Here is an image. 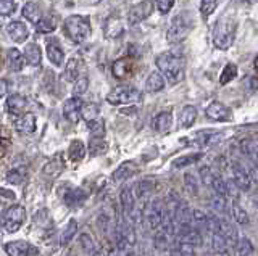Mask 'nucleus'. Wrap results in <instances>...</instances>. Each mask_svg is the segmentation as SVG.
I'll return each instance as SVG.
<instances>
[{
  "label": "nucleus",
  "mask_w": 258,
  "mask_h": 256,
  "mask_svg": "<svg viewBox=\"0 0 258 256\" xmlns=\"http://www.w3.org/2000/svg\"><path fill=\"white\" fill-rule=\"evenodd\" d=\"M64 33L75 44L86 42L91 36V21L81 15H73L64 20Z\"/></svg>",
  "instance_id": "20e7f679"
},
{
  "label": "nucleus",
  "mask_w": 258,
  "mask_h": 256,
  "mask_svg": "<svg viewBox=\"0 0 258 256\" xmlns=\"http://www.w3.org/2000/svg\"><path fill=\"white\" fill-rule=\"evenodd\" d=\"M89 126V131H91V135L92 139H103L105 137V123L102 121V119H94V121L87 123Z\"/></svg>",
  "instance_id": "79ce46f5"
},
{
  "label": "nucleus",
  "mask_w": 258,
  "mask_h": 256,
  "mask_svg": "<svg viewBox=\"0 0 258 256\" xmlns=\"http://www.w3.org/2000/svg\"><path fill=\"white\" fill-rule=\"evenodd\" d=\"M83 118L87 123L94 121V119L99 118V108H97L95 103H84L83 107Z\"/></svg>",
  "instance_id": "de8ad7c7"
},
{
  "label": "nucleus",
  "mask_w": 258,
  "mask_h": 256,
  "mask_svg": "<svg viewBox=\"0 0 258 256\" xmlns=\"http://www.w3.org/2000/svg\"><path fill=\"white\" fill-rule=\"evenodd\" d=\"M208 219H210V213L202 211V210H199V208H194L192 210V226L207 229Z\"/></svg>",
  "instance_id": "c9c22d12"
},
{
  "label": "nucleus",
  "mask_w": 258,
  "mask_h": 256,
  "mask_svg": "<svg viewBox=\"0 0 258 256\" xmlns=\"http://www.w3.org/2000/svg\"><path fill=\"white\" fill-rule=\"evenodd\" d=\"M63 169H64V159H63V155H61V153H56V155H53V156L44 164V167H42V174L47 176V178H50V179H55V178H58V176L63 173Z\"/></svg>",
  "instance_id": "ddd939ff"
},
{
  "label": "nucleus",
  "mask_w": 258,
  "mask_h": 256,
  "mask_svg": "<svg viewBox=\"0 0 258 256\" xmlns=\"http://www.w3.org/2000/svg\"><path fill=\"white\" fill-rule=\"evenodd\" d=\"M7 181L15 184V186H16V184H21L23 182V174L18 169H12L10 173L7 174Z\"/></svg>",
  "instance_id": "6e6d98bb"
},
{
  "label": "nucleus",
  "mask_w": 258,
  "mask_h": 256,
  "mask_svg": "<svg viewBox=\"0 0 258 256\" xmlns=\"http://www.w3.org/2000/svg\"><path fill=\"white\" fill-rule=\"evenodd\" d=\"M220 140H221V134L216 132V131H200L197 134V137H196V142L199 143L202 148L213 147Z\"/></svg>",
  "instance_id": "a878e982"
},
{
  "label": "nucleus",
  "mask_w": 258,
  "mask_h": 256,
  "mask_svg": "<svg viewBox=\"0 0 258 256\" xmlns=\"http://www.w3.org/2000/svg\"><path fill=\"white\" fill-rule=\"evenodd\" d=\"M107 256H118V248H116V250H115V248L110 250V253H107Z\"/></svg>",
  "instance_id": "bf43d9fd"
},
{
  "label": "nucleus",
  "mask_w": 258,
  "mask_h": 256,
  "mask_svg": "<svg viewBox=\"0 0 258 256\" xmlns=\"http://www.w3.org/2000/svg\"><path fill=\"white\" fill-rule=\"evenodd\" d=\"M166 211H168V208L161 198L150 200L147 203L144 214H145V219H147V224L152 230H158L161 227V224L165 221Z\"/></svg>",
  "instance_id": "423d86ee"
},
{
  "label": "nucleus",
  "mask_w": 258,
  "mask_h": 256,
  "mask_svg": "<svg viewBox=\"0 0 258 256\" xmlns=\"http://www.w3.org/2000/svg\"><path fill=\"white\" fill-rule=\"evenodd\" d=\"M7 34H8V37H10L13 42L21 44V42H24L29 37V29L21 21H12L10 25L7 26Z\"/></svg>",
  "instance_id": "2eb2a0df"
},
{
  "label": "nucleus",
  "mask_w": 258,
  "mask_h": 256,
  "mask_svg": "<svg viewBox=\"0 0 258 256\" xmlns=\"http://www.w3.org/2000/svg\"><path fill=\"white\" fill-rule=\"evenodd\" d=\"M207 118H210L212 121H228L231 118V110L221 102H212L205 110Z\"/></svg>",
  "instance_id": "f8f14e48"
},
{
  "label": "nucleus",
  "mask_w": 258,
  "mask_h": 256,
  "mask_svg": "<svg viewBox=\"0 0 258 256\" xmlns=\"http://www.w3.org/2000/svg\"><path fill=\"white\" fill-rule=\"evenodd\" d=\"M234 251H236V256H250L253 253V243L252 240L247 237H242L237 240V243L234 245Z\"/></svg>",
  "instance_id": "72a5a7b5"
},
{
  "label": "nucleus",
  "mask_w": 258,
  "mask_h": 256,
  "mask_svg": "<svg viewBox=\"0 0 258 256\" xmlns=\"http://www.w3.org/2000/svg\"><path fill=\"white\" fill-rule=\"evenodd\" d=\"M142 100V92L133 86H118L107 95L110 105H136Z\"/></svg>",
  "instance_id": "39448f33"
},
{
  "label": "nucleus",
  "mask_w": 258,
  "mask_h": 256,
  "mask_svg": "<svg viewBox=\"0 0 258 256\" xmlns=\"http://www.w3.org/2000/svg\"><path fill=\"white\" fill-rule=\"evenodd\" d=\"M157 68L160 73L165 76V79L171 84H177L184 79V68L185 60L181 53L177 52H163L160 53L157 60Z\"/></svg>",
  "instance_id": "f257e3e1"
},
{
  "label": "nucleus",
  "mask_w": 258,
  "mask_h": 256,
  "mask_svg": "<svg viewBox=\"0 0 258 256\" xmlns=\"http://www.w3.org/2000/svg\"><path fill=\"white\" fill-rule=\"evenodd\" d=\"M83 107L84 102L79 97H71L63 103V116L68 119L70 123L76 124L81 118H83Z\"/></svg>",
  "instance_id": "1a4fd4ad"
},
{
  "label": "nucleus",
  "mask_w": 258,
  "mask_h": 256,
  "mask_svg": "<svg viewBox=\"0 0 258 256\" xmlns=\"http://www.w3.org/2000/svg\"><path fill=\"white\" fill-rule=\"evenodd\" d=\"M56 28V21L52 20V18H42L37 25H36V29L37 33H42V34H48V33H53Z\"/></svg>",
  "instance_id": "a18cd8bd"
},
{
  "label": "nucleus",
  "mask_w": 258,
  "mask_h": 256,
  "mask_svg": "<svg viewBox=\"0 0 258 256\" xmlns=\"http://www.w3.org/2000/svg\"><path fill=\"white\" fill-rule=\"evenodd\" d=\"M202 153H190V155H184V156H179L176 158L173 161V167L176 169H179V167H185V166H190V164H196L199 159H202Z\"/></svg>",
  "instance_id": "f704fd0d"
},
{
  "label": "nucleus",
  "mask_w": 258,
  "mask_h": 256,
  "mask_svg": "<svg viewBox=\"0 0 258 256\" xmlns=\"http://www.w3.org/2000/svg\"><path fill=\"white\" fill-rule=\"evenodd\" d=\"M218 4H220V0H202V4H200L202 15H204V17H210V15H213Z\"/></svg>",
  "instance_id": "603ef678"
},
{
  "label": "nucleus",
  "mask_w": 258,
  "mask_h": 256,
  "mask_svg": "<svg viewBox=\"0 0 258 256\" xmlns=\"http://www.w3.org/2000/svg\"><path fill=\"white\" fill-rule=\"evenodd\" d=\"M92 256H107V254H105V253H103V250H100V248H97V251H95Z\"/></svg>",
  "instance_id": "13d9d810"
},
{
  "label": "nucleus",
  "mask_w": 258,
  "mask_h": 256,
  "mask_svg": "<svg viewBox=\"0 0 258 256\" xmlns=\"http://www.w3.org/2000/svg\"><path fill=\"white\" fill-rule=\"evenodd\" d=\"M253 68H255V71L258 73V55L255 57V60H253Z\"/></svg>",
  "instance_id": "052dcab7"
},
{
  "label": "nucleus",
  "mask_w": 258,
  "mask_h": 256,
  "mask_svg": "<svg viewBox=\"0 0 258 256\" xmlns=\"http://www.w3.org/2000/svg\"><path fill=\"white\" fill-rule=\"evenodd\" d=\"M199 176H200V181L202 184H205V186H210L212 187V182L215 179V173L213 169L210 166H200V169H199Z\"/></svg>",
  "instance_id": "09e8293b"
},
{
  "label": "nucleus",
  "mask_w": 258,
  "mask_h": 256,
  "mask_svg": "<svg viewBox=\"0 0 258 256\" xmlns=\"http://www.w3.org/2000/svg\"><path fill=\"white\" fill-rule=\"evenodd\" d=\"M152 126H153V129H155L157 132H160V134L168 132L169 129H171V126H173L171 111H161V113H158L155 118H153Z\"/></svg>",
  "instance_id": "412c9836"
},
{
  "label": "nucleus",
  "mask_w": 258,
  "mask_h": 256,
  "mask_svg": "<svg viewBox=\"0 0 258 256\" xmlns=\"http://www.w3.org/2000/svg\"><path fill=\"white\" fill-rule=\"evenodd\" d=\"M136 173H137V164L134 161H123L115 171H113V181L121 182L127 178H131Z\"/></svg>",
  "instance_id": "393cba45"
},
{
  "label": "nucleus",
  "mask_w": 258,
  "mask_h": 256,
  "mask_svg": "<svg viewBox=\"0 0 258 256\" xmlns=\"http://www.w3.org/2000/svg\"><path fill=\"white\" fill-rule=\"evenodd\" d=\"M4 248L8 256H29L34 251V248L28 242H24V240H13V242L5 243Z\"/></svg>",
  "instance_id": "dca6fc26"
},
{
  "label": "nucleus",
  "mask_w": 258,
  "mask_h": 256,
  "mask_svg": "<svg viewBox=\"0 0 258 256\" xmlns=\"http://www.w3.org/2000/svg\"><path fill=\"white\" fill-rule=\"evenodd\" d=\"M212 206H213V210L216 213H229V208H228V202H226V197H221V195H218L215 194L212 197Z\"/></svg>",
  "instance_id": "49530a36"
},
{
  "label": "nucleus",
  "mask_w": 258,
  "mask_h": 256,
  "mask_svg": "<svg viewBox=\"0 0 258 256\" xmlns=\"http://www.w3.org/2000/svg\"><path fill=\"white\" fill-rule=\"evenodd\" d=\"M236 28H237V23L232 15L224 13L221 20H218L215 31H213V42L216 45V49H220V50L229 49L234 44V39H236Z\"/></svg>",
  "instance_id": "7ed1b4c3"
},
{
  "label": "nucleus",
  "mask_w": 258,
  "mask_h": 256,
  "mask_svg": "<svg viewBox=\"0 0 258 256\" xmlns=\"http://www.w3.org/2000/svg\"><path fill=\"white\" fill-rule=\"evenodd\" d=\"M136 194H134V189L133 187H123L121 189V194H119V203H121V213H123L124 218H131L133 211L136 210Z\"/></svg>",
  "instance_id": "9d476101"
},
{
  "label": "nucleus",
  "mask_w": 258,
  "mask_h": 256,
  "mask_svg": "<svg viewBox=\"0 0 258 256\" xmlns=\"http://www.w3.org/2000/svg\"><path fill=\"white\" fill-rule=\"evenodd\" d=\"M107 148V142L103 139H91V142H89V153H91V156L103 155Z\"/></svg>",
  "instance_id": "a19ab883"
},
{
  "label": "nucleus",
  "mask_w": 258,
  "mask_h": 256,
  "mask_svg": "<svg viewBox=\"0 0 258 256\" xmlns=\"http://www.w3.org/2000/svg\"><path fill=\"white\" fill-rule=\"evenodd\" d=\"M28 108V99L20 94H13L5 102V110L10 115H24Z\"/></svg>",
  "instance_id": "4468645a"
},
{
  "label": "nucleus",
  "mask_w": 258,
  "mask_h": 256,
  "mask_svg": "<svg viewBox=\"0 0 258 256\" xmlns=\"http://www.w3.org/2000/svg\"><path fill=\"white\" fill-rule=\"evenodd\" d=\"M24 58H26V61L29 63V65L32 66H39L40 61H42V52H40V47L34 42L28 44L26 47H24Z\"/></svg>",
  "instance_id": "bb28decb"
},
{
  "label": "nucleus",
  "mask_w": 258,
  "mask_h": 256,
  "mask_svg": "<svg viewBox=\"0 0 258 256\" xmlns=\"http://www.w3.org/2000/svg\"><path fill=\"white\" fill-rule=\"evenodd\" d=\"M126 256H136V253H134L133 250H127V251H126Z\"/></svg>",
  "instance_id": "e2e57ef3"
},
{
  "label": "nucleus",
  "mask_w": 258,
  "mask_h": 256,
  "mask_svg": "<svg viewBox=\"0 0 258 256\" xmlns=\"http://www.w3.org/2000/svg\"><path fill=\"white\" fill-rule=\"evenodd\" d=\"M176 251L179 256H196V246H192L190 243H185L182 240H177Z\"/></svg>",
  "instance_id": "3c124183"
},
{
  "label": "nucleus",
  "mask_w": 258,
  "mask_h": 256,
  "mask_svg": "<svg viewBox=\"0 0 258 256\" xmlns=\"http://www.w3.org/2000/svg\"><path fill=\"white\" fill-rule=\"evenodd\" d=\"M220 234L228 238V242H229L231 245H236V243H237V240H239L237 229L234 227V224H232L231 221L224 219L223 216H221V230H220Z\"/></svg>",
  "instance_id": "c85d7f7f"
},
{
  "label": "nucleus",
  "mask_w": 258,
  "mask_h": 256,
  "mask_svg": "<svg viewBox=\"0 0 258 256\" xmlns=\"http://www.w3.org/2000/svg\"><path fill=\"white\" fill-rule=\"evenodd\" d=\"M23 17L26 18L28 21L34 23V25H37V23L42 20V12H40L39 5L34 4V2H28L26 5L23 7Z\"/></svg>",
  "instance_id": "c756f323"
},
{
  "label": "nucleus",
  "mask_w": 258,
  "mask_h": 256,
  "mask_svg": "<svg viewBox=\"0 0 258 256\" xmlns=\"http://www.w3.org/2000/svg\"><path fill=\"white\" fill-rule=\"evenodd\" d=\"M194 15L189 10H182L173 17L171 23H169L168 33H166V41L169 44H181L185 37L190 34V31L194 29Z\"/></svg>",
  "instance_id": "f03ea898"
},
{
  "label": "nucleus",
  "mask_w": 258,
  "mask_h": 256,
  "mask_svg": "<svg viewBox=\"0 0 258 256\" xmlns=\"http://www.w3.org/2000/svg\"><path fill=\"white\" fill-rule=\"evenodd\" d=\"M133 189H134L136 197H139V198H147V197L152 194V192H153V189H155V184H153L152 181L142 179V181L137 182Z\"/></svg>",
  "instance_id": "473e14b6"
},
{
  "label": "nucleus",
  "mask_w": 258,
  "mask_h": 256,
  "mask_svg": "<svg viewBox=\"0 0 258 256\" xmlns=\"http://www.w3.org/2000/svg\"><path fill=\"white\" fill-rule=\"evenodd\" d=\"M231 176H232V182L236 184V187L240 192H250L253 181L250 178V173L247 167L240 161H237V159L231 161Z\"/></svg>",
  "instance_id": "6e6552de"
},
{
  "label": "nucleus",
  "mask_w": 258,
  "mask_h": 256,
  "mask_svg": "<svg viewBox=\"0 0 258 256\" xmlns=\"http://www.w3.org/2000/svg\"><path fill=\"white\" fill-rule=\"evenodd\" d=\"M184 187L190 195H199V178L192 173L184 174Z\"/></svg>",
  "instance_id": "58836bf2"
},
{
  "label": "nucleus",
  "mask_w": 258,
  "mask_h": 256,
  "mask_svg": "<svg viewBox=\"0 0 258 256\" xmlns=\"http://www.w3.org/2000/svg\"><path fill=\"white\" fill-rule=\"evenodd\" d=\"M5 94H7V82L2 81V95H5Z\"/></svg>",
  "instance_id": "680f3d73"
},
{
  "label": "nucleus",
  "mask_w": 258,
  "mask_h": 256,
  "mask_svg": "<svg viewBox=\"0 0 258 256\" xmlns=\"http://www.w3.org/2000/svg\"><path fill=\"white\" fill-rule=\"evenodd\" d=\"M212 189L215 190V194L228 198V181H224L221 176H218V174L215 176V179L212 182Z\"/></svg>",
  "instance_id": "c03bdc74"
},
{
  "label": "nucleus",
  "mask_w": 258,
  "mask_h": 256,
  "mask_svg": "<svg viewBox=\"0 0 258 256\" xmlns=\"http://www.w3.org/2000/svg\"><path fill=\"white\" fill-rule=\"evenodd\" d=\"M166 86V79L165 76L158 73V71H153V73L149 74L147 81H145V89L150 94H157L160 91H163Z\"/></svg>",
  "instance_id": "5701e85b"
},
{
  "label": "nucleus",
  "mask_w": 258,
  "mask_h": 256,
  "mask_svg": "<svg viewBox=\"0 0 258 256\" xmlns=\"http://www.w3.org/2000/svg\"><path fill=\"white\" fill-rule=\"evenodd\" d=\"M24 53H21L18 49H8L7 50V57H5V63L7 68L13 71V73H20V71L24 68Z\"/></svg>",
  "instance_id": "a211bd4d"
},
{
  "label": "nucleus",
  "mask_w": 258,
  "mask_h": 256,
  "mask_svg": "<svg viewBox=\"0 0 258 256\" xmlns=\"http://www.w3.org/2000/svg\"><path fill=\"white\" fill-rule=\"evenodd\" d=\"M236 76H237V66L234 65V63H228V65L223 68L221 74H220V84L226 86L228 82H231Z\"/></svg>",
  "instance_id": "4c0bfd02"
},
{
  "label": "nucleus",
  "mask_w": 258,
  "mask_h": 256,
  "mask_svg": "<svg viewBox=\"0 0 258 256\" xmlns=\"http://www.w3.org/2000/svg\"><path fill=\"white\" fill-rule=\"evenodd\" d=\"M229 214H231V218L234 221H236L237 224H240V226H247V224L250 222V218H248L247 211L237 202H234V200L229 205Z\"/></svg>",
  "instance_id": "cd10ccee"
},
{
  "label": "nucleus",
  "mask_w": 258,
  "mask_h": 256,
  "mask_svg": "<svg viewBox=\"0 0 258 256\" xmlns=\"http://www.w3.org/2000/svg\"><path fill=\"white\" fill-rule=\"evenodd\" d=\"M47 57H48V60H50L52 65L61 66L63 58H64V52H63L61 45H60L58 41H56V39H50V41H47Z\"/></svg>",
  "instance_id": "aec40b11"
},
{
  "label": "nucleus",
  "mask_w": 258,
  "mask_h": 256,
  "mask_svg": "<svg viewBox=\"0 0 258 256\" xmlns=\"http://www.w3.org/2000/svg\"><path fill=\"white\" fill-rule=\"evenodd\" d=\"M78 227H79L78 221L76 219H70V222L67 224V227H64L63 234H61V245H68L71 242L73 237L76 235Z\"/></svg>",
  "instance_id": "e433bc0d"
},
{
  "label": "nucleus",
  "mask_w": 258,
  "mask_h": 256,
  "mask_svg": "<svg viewBox=\"0 0 258 256\" xmlns=\"http://www.w3.org/2000/svg\"><path fill=\"white\" fill-rule=\"evenodd\" d=\"M87 87H89L87 76H79L76 79V82H75V87H73V94H75V97H81L83 94H86Z\"/></svg>",
  "instance_id": "8fccbe9b"
},
{
  "label": "nucleus",
  "mask_w": 258,
  "mask_h": 256,
  "mask_svg": "<svg viewBox=\"0 0 258 256\" xmlns=\"http://www.w3.org/2000/svg\"><path fill=\"white\" fill-rule=\"evenodd\" d=\"M97 222H99V227H100L102 232H107L108 230V227H110V219H108L107 214H100L99 219H97Z\"/></svg>",
  "instance_id": "4d7b16f0"
},
{
  "label": "nucleus",
  "mask_w": 258,
  "mask_h": 256,
  "mask_svg": "<svg viewBox=\"0 0 258 256\" xmlns=\"http://www.w3.org/2000/svg\"><path fill=\"white\" fill-rule=\"evenodd\" d=\"M196 119H197V108L196 107H192V105H185L182 110H181V113H179V124L182 127H190L194 123H196Z\"/></svg>",
  "instance_id": "7c9ffc66"
},
{
  "label": "nucleus",
  "mask_w": 258,
  "mask_h": 256,
  "mask_svg": "<svg viewBox=\"0 0 258 256\" xmlns=\"http://www.w3.org/2000/svg\"><path fill=\"white\" fill-rule=\"evenodd\" d=\"M81 68H83V58L79 55H73V57L67 61V66H64V77L70 82H76V79L79 77Z\"/></svg>",
  "instance_id": "6ab92c4d"
},
{
  "label": "nucleus",
  "mask_w": 258,
  "mask_h": 256,
  "mask_svg": "<svg viewBox=\"0 0 258 256\" xmlns=\"http://www.w3.org/2000/svg\"><path fill=\"white\" fill-rule=\"evenodd\" d=\"M173 5H174V0H157V7H158V10L166 15L168 12H171L173 9Z\"/></svg>",
  "instance_id": "5fc2aeb1"
},
{
  "label": "nucleus",
  "mask_w": 258,
  "mask_h": 256,
  "mask_svg": "<svg viewBox=\"0 0 258 256\" xmlns=\"http://www.w3.org/2000/svg\"><path fill=\"white\" fill-rule=\"evenodd\" d=\"M24 221H26V208L21 205L10 206L2 216V226L8 234L18 232L20 227L24 224Z\"/></svg>",
  "instance_id": "0eeeda50"
},
{
  "label": "nucleus",
  "mask_w": 258,
  "mask_h": 256,
  "mask_svg": "<svg viewBox=\"0 0 258 256\" xmlns=\"http://www.w3.org/2000/svg\"><path fill=\"white\" fill-rule=\"evenodd\" d=\"M229 242H228V238H226L224 235L221 234H212V248L215 251L218 253H224L226 250L229 248Z\"/></svg>",
  "instance_id": "37998d69"
},
{
  "label": "nucleus",
  "mask_w": 258,
  "mask_h": 256,
  "mask_svg": "<svg viewBox=\"0 0 258 256\" xmlns=\"http://www.w3.org/2000/svg\"><path fill=\"white\" fill-rule=\"evenodd\" d=\"M79 245L84 250V253L91 254V256L97 251V246H95V242H94L92 235L91 234H86V232L79 235Z\"/></svg>",
  "instance_id": "ea45409f"
},
{
  "label": "nucleus",
  "mask_w": 258,
  "mask_h": 256,
  "mask_svg": "<svg viewBox=\"0 0 258 256\" xmlns=\"http://www.w3.org/2000/svg\"><path fill=\"white\" fill-rule=\"evenodd\" d=\"M15 10H16L15 0H0V13H2V17H10Z\"/></svg>",
  "instance_id": "864d4df0"
},
{
  "label": "nucleus",
  "mask_w": 258,
  "mask_h": 256,
  "mask_svg": "<svg viewBox=\"0 0 258 256\" xmlns=\"http://www.w3.org/2000/svg\"><path fill=\"white\" fill-rule=\"evenodd\" d=\"M153 10V5L150 2H141L134 5L127 15V23L129 25H137V23L144 21L147 17H150V13Z\"/></svg>",
  "instance_id": "9b49d317"
},
{
  "label": "nucleus",
  "mask_w": 258,
  "mask_h": 256,
  "mask_svg": "<svg viewBox=\"0 0 258 256\" xmlns=\"http://www.w3.org/2000/svg\"><path fill=\"white\" fill-rule=\"evenodd\" d=\"M84 155H86V145H84V142L79 140V139L78 140H73L70 143V148H68V156H70L71 161L78 163V161H81V159L84 158Z\"/></svg>",
  "instance_id": "2f4dec72"
},
{
  "label": "nucleus",
  "mask_w": 258,
  "mask_h": 256,
  "mask_svg": "<svg viewBox=\"0 0 258 256\" xmlns=\"http://www.w3.org/2000/svg\"><path fill=\"white\" fill-rule=\"evenodd\" d=\"M111 71H113V76H115L116 79L124 81V79H127L133 74V61L129 58H121V60L113 63Z\"/></svg>",
  "instance_id": "4be33fe9"
},
{
  "label": "nucleus",
  "mask_w": 258,
  "mask_h": 256,
  "mask_svg": "<svg viewBox=\"0 0 258 256\" xmlns=\"http://www.w3.org/2000/svg\"><path fill=\"white\" fill-rule=\"evenodd\" d=\"M13 126H15L16 132H20V134H32L36 131V116L32 113L20 115L15 119Z\"/></svg>",
  "instance_id": "f3484780"
},
{
  "label": "nucleus",
  "mask_w": 258,
  "mask_h": 256,
  "mask_svg": "<svg viewBox=\"0 0 258 256\" xmlns=\"http://www.w3.org/2000/svg\"><path fill=\"white\" fill-rule=\"evenodd\" d=\"M87 198V194L81 189V187H73V189H68L64 192L63 195V202L67 203L68 206H78L83 202H86Z\"/></svg>",
  "instance_id": "b1692460"
}]
</instances>
